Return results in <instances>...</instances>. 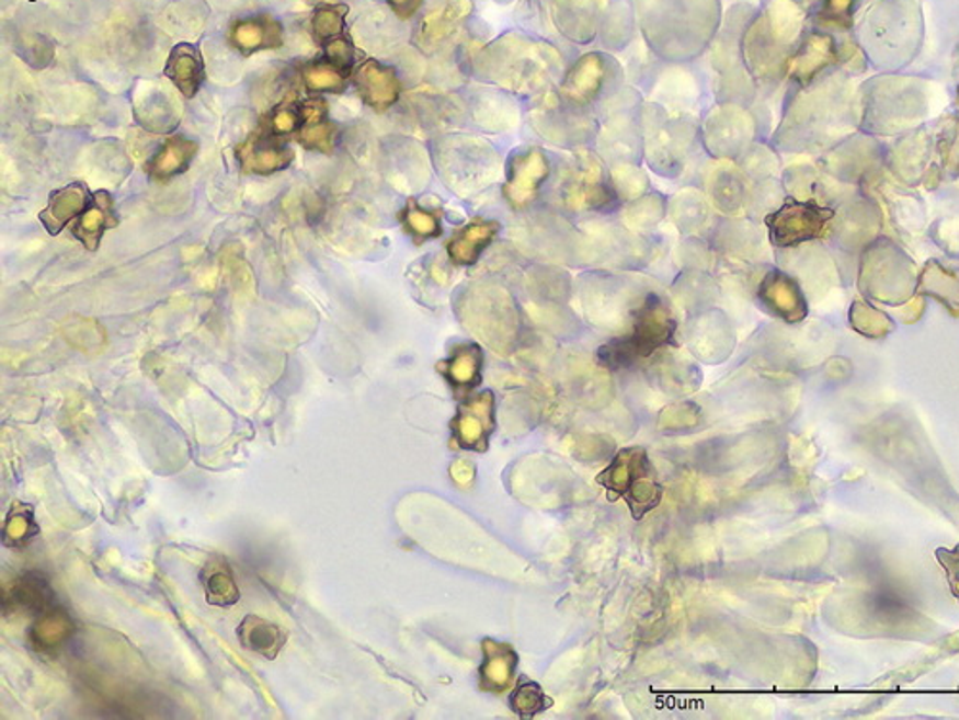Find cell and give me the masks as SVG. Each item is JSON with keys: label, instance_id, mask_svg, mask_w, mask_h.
<instances>
[{"label": "cell", "instance_id": "cell-1", "mask_svg": "<svg viewBox=\"0 0 959 720\" xmlns=\"http://www.w3.org/2000/svg\"><path fill=\"white\" fill-rule=\"evenodd\" d=\"M549 47L522 39L498 41L483 58L486 73L511 89H529L551 73Z\"/></svg>", "mask_w": 959, "mask_h": 720}, {"label": "cell", "instance_id": "cell-2", "mask_svg": "<svg viewBox=\"0 0 959 720\" xmlns=\"http://www.w3.org/2000/svg\"><path fill=\"white\" fill-rule=\"evenodd\" d=\"M675 323L666 304L657 296H649L643 306L637 310L633 333L614 341L601 350V357L606 364L620 367L636 362L637 357L651 356L652 352L662 348L674 334Z\"/></svg>", "mask_w": 959, "mask_h": 720}, {"label": "cell", "instance_id": "cell-3", "mask_svg": "<svg viewBox=\"0 0 959 720\" xmlns=\"http://www.w3.org/2000/svg\"><path fill=\"white\" fill-rule=\"evenodd\" d=\"M835 212L812 202H790L767 217L769 237L775 247H797L820 239Z\"/></svg>", "mask_w": 959, "mask_h": 720}, {"label": "cell", "instance_id": "cell-4", "mask_svg": "<svg viewBox=\"0 0 959 720\" xmlns=\"http://www.w3.org/2000/svg\"><path fill=\"white\" fill-rule=\"evenodd\" d=\"M547 175L549 160L541 150L528 148L514 155L506 171V201L511 202L513 208H526L536 198Z\"/></svg>", "mask_w": 959, "mask_h": 720}, {"label": "cell", "instance_id": "cell-5", "mask_svg": "<svg viewBox=\"0 0 959 720\" xmlns=\"http://www.w3.org/2000/svg\"><path fill=\"white\" fill-rule=\"evenodd\" d=\"M452 428L460 448H488V438L495 428V398L490 390L468 398L453 419Z\"/></svg>", "mask_w": 959, "mask_h": 720}, {"label": "cell", "instance_id": "cell-6", "mask_svg": "<svg viewBox=\"0 0 959 720\" xmlns=\"http://www.w3.org/2000/svg\"><path fill=\"white\" fill-rule=\"evenodd\" d=\"M652 465L641 448L621 449L613 464L598 475V482L616 496L626 498L637 484L652 477Z\"/></svg>", "mask_w": 959, "mask_h": 720}, {"label": "cell", "instance_id": "cell-7", "mask_svg": "<svg viewBox=\"0 0 959 720\" xmlns=\"http://www.w3.org/2000/svg\"><path fill=\"white\" fill-rule=\"evenodd\" d=\"M2 597H4L2 604L8 613H25L38 617L41 613L54 607L56 594L41 574L27 573L4 586Z\"/></svg>", "mask_w": 959, "mask_h": 720}, {"label": "cell", "instance_id": "cell-8", "mask_svg": "<svg viewBox=\"0 0 959 720\" xmlns=\"http://www.w3.org/2000/svg\"><path fill=\"white\" fill-rule=\"evenodd\" d=\"M355 83L363 101L378 112L396 104L401 93V83L396 71L376 60H367L359 66V70L355 71Z\"/></svg>", "mask_w": 959, "mask_h": 720}, {"label": "cell", "instance_id": "cell-9", "mask_svg": "<svg viewBox=\"0 0 959 720\" xmlns=\"http://www.w3.org/2000/svg\"><path fill=\"white\" fill-rule=\"evenodd\" d=\"M238 160L246 173L271 175L284 170L294 160L290 148L273 137H252L238 148Z\"/></svg>", "mask_w": 959, "mask_h": 720}, {"label": "cell", "instance_id": "cell-10", "mask_svg": "<svg viewBox=\"0 0 959 720\" xmlns=\"http://www.w3.org/2000/svg\"><path fill=\"white\" fill-rule=\"evenodd\" d=\"M760 298L775 316L795 323L806 316L804 296L797 283L781 272L767 273L760 285Z\"/></svg>", "mask_w": 959, "mask_h": 720}, {"label": "cell", "instance_id": "cell-11", "mask_svg": "<svg viewBox=\"0 0 959 720\" xmlns=\"http://www.w3.org/2000/svg\"><path fill=\"white\" fill-rule=\"evenodd\" d=\"M135 116L146 132L169 133L179 124L181 110L163 87L146 85L142 96L135 101Z\"/></svg>", "mask_w": 959, "mask_h": 720}, {"label": "cell", "instance_id": "cell-12", "mask_svg": "<svg viewBox=\"0 0 959 720\" xmlns=\"http://www.w3.org/2000/svg\"><path fill=\"white\" fill-rule=\"evenodd\" d=\"M606 66L601 55H583L562 81L564 99L574 104L593 101L605 83Z\"/></svg>", "mask_w": 959, "mask_h": 720}, {"label": "cell", "instance_id": "cell-13", "mask_svg": "<svg viewBox=\"0 0 959 720\" xmlns=\"http://www.w3.org/2000/svg\"><path fill=\"white\" fill-rule=\"evenodd\" d=\"M230 43L242 55H252L265 48H278L283 45V27L275 18H246L232 25Z\"/></svg>", "mask_w": 959, "mask_h": 720}, {"label": "cell", "instance_id": "cell-14", "mask_svg": "<svg viewBox=\"0 0 959 720\" xmlns=\"http://www.w3.org/2000/svg\"><path fill=\"white\" fill-rule=\"evenodd\" d=\"M165 76L171 79V83L176 87V91L183 94L184 99H192L198 93L199 87L206 79L204 71V60L198 53V48L181 43L176 45L171 55H169L168 64H165Z\"/></svg>", "mask_w": 959, "mask_h": 720}, {"label": "cell", "instance_id": "cell-15", "mask_svg": "<svg viewBox=\"0 0 959 720\" xmlns=\"http://www.w3.org/2000/svg\"><path fill=\"white\" fill-rule=\"evenodd\" d=\"M114 227H117L114 201L106 191H99L94 194L89 209H84L83 216L73 227V235H76L77 240H81L84 249L94 252L99 249L104 232L107 229H114Z\"/></svg>", "mask_w": 959, "mask_h": 720}, {"label": "cell", "instance_id": "cell-16", "mask_svg": "<svg viewBox=\"0 0 959 720\" xmlns=\"http://www.w3.org/2000/svg\"><path fill=\"white\" fill-rule=\"evenodd\" d=\"M87 204H89L87 186L73 183V185L64 186L58 193L50 196L48 206L38 216V219L45 225L46 231L50 235H58L69 221H73L77 216L83 214Z\"/></svg>", "mask_w": 959, "mask_h": 720}, {"label": "cell", "instance_id": "cell-17", "mask_svg": "<svg viewBox=\"0 0 959 720\" xmlns=\"http://www.w3.org/2000/svg\"><path fill=\"white\" fill-rule=\"evenodd\" d=\"M483 663L480 666L482 688L488 692H503L513 684L516 671V653L509 643L486 640L482 643Z\"/></svg>", "mask_w": 959, "mask_h": 720}, {"label": "cell", "instance_id": "cell-18", "mask_svg": "<svg viewBox=\"0 0 959 720\" xmlns=\"http://www.w3.org/2000/svg\"><path fill=\"white\" fill-rule=\"evenodd\" d=\"M198 145L184 137H169L148 162V175L156 181H169L189 170Z\"/></svg>", "mask_w": 959, "mask_h": 720}, {"label": "cell", "instance_id": "cell-19", "mask_svg": "<svg viewBox=\"0 0 959 720\" xmlns=\"http://www.w3.org/2000/svg\"><path fill=\"white\" fill-rule=\"evenodd\" d=\"M499 225L495 221H475L460 229L447 244V254L455 264L472 265L482 256L483 250L490 247L498 237Z\"/></svg>", "mask_w": 959, "mask_h": 720}, {"label": "cell", "instance_id": "cell-20", "mask_svg": "<svg viewBox=\"0 0 959 720\" xmlns=\"http://www.w3.org/2000/svg\"><path fill=\"white\" fill-rule=\"evenodd\" d=\"M238 640L242 648L260 653L261 658L273 659L281 653L286 642V632L276 627L275 622L261 619L258 615H248L237 630Z\"/></svg>", "mask_w": 959, "mask_h": 720}, {"label": "cell", "instance_id": "cell-21", "mask_svg": "<svg viewBox=\"0 0 959 720\" xmlns=\"http://www.w3.org/2000/svg\"><path fill=\"white\" fill-rule=\"evenodd\" d=\"M568 206L575 209H591L603 206L608 201V191L601 181V168L595 160H587L578 168L567 188Z\"/></svg>", "mask_w": 959, "mask_h": 720}, {"label": "cell", "instance_id": "cell-22", "mask_svg": "<svg viewBox=\"0 0 959 720\" xmlns=\"http://www.w3.org/2000/svg\"><path fill=\"white\" fill-rule=\"evenodd\" d=\"M483 356L482 350L475 344H467L453 352V356L445 362L444 373L453 388L457 390H472L482 380Z\"/></svg>", "mask_w": 959, "mask_h": 720}, {"label": "cell", "instance_id": "cell-23", "mask_svg": "<svg viewBox=\"0 0 959 720\" xmlns=\"http://www.w3.org/2000/svg\"><path fill=\"white\" fill-rule=\"evenodd\" d=\"M71 635L73 620L60 607H50L48 612L41 613L30 628L31 642L38 650L60 648L61 643L68 642Z\"/></svg>", "mask_w": 959, "mask_h": 720}, {"label": "cell", "instance_id": "cell-24", "mask_svg": "<svg viewBox=\"0 0 959 720\" xmlns=\"http://www.w3.org/2000/svg\"><path fill=\"white\" fill-rule=\"evenodd\" d=\"M202 582H204L207 604L230 607L240 599V590L235 582L232 571H230L229 563L222 558L207 561V565L202 571Z\"/></svg>", "mask_w": 959, "mask_h": 720}, {"label": "cell", "instance_id": "cell-25", "mask_svg": "<svg viewBox=\"0 0 959 720\" xmlns=\"http://www.w3.org/2000/svg\"><path fill=\"white\" fill-rule=\"evenodd\" d=\"M833 60H835V55H833L831 43L827 39L813 37V39L808 41L804 50L790 64V73L798 81H810L815 73H820Z\"/></svg>", "mask_w": 959, "mask_h": 720}, {"label": "cell", "instance_id": "cell-26", "mask_svg": "<svg viewBox=\"0 0 959 720\" xmlns=\"http://www.w3.org/2000/svg\"><path fill=\"white\" fill-rule=\"evenodd\" d=\"M38 535V525L35 523L33 507L27 504H14L8 513L7 523L2 528L4 544L7 546H25Z\"/></svg>", "mask_w": 959, "mask_h": 720}, {"label": "cell", "instance_id": "cell-27", "mask_svg": "<svg viewBox=\"0 0 959 720\" xmlns=\"http://www.w3.org/2000/svg\"><path fill=\"white\" fill-rule=\"evenodd\" d=\"M345 16H347V7L344 4H327V7L315 10L313 18H311L315 39L329 43V41L340 37L344 32Z\"/></svg>", "mask_w": 959, "mask_h": 720}, {"label": "cell", "instance_id": "cell-28", "mask_svg": "<svg viewBox=\"0 0 959 720\" xmlns=\"http://www.w3.org/2000/svg\"><path fill=\"white\" fill-rule=\"evenodd\" d=\"M470 0H449L447 7L437 10L436 14L426 20V32L434 41L444 39L447 33L452 32L455 25L459 24L463 18L470 14Z\"/></svg>", "mask_w": 959, "mask_h": 720}, {"label": "cell", "instance_id": "cell-29", "mask_svg": "<svg viewBox=\"0 0 959 720\" xmlns=\"http://www.w3.org/2000/svg\"><path fill=\"white\" fill-rule=\"evenodd\" d=\"M298 140L307 150H319L330 155L336 145V127L324 119L317 124H304L299 129Z\"/></svg>", "mask_w": 959, "mask_h": 720}, {"label": "cell", "instance_id": "cell-30", "mask_svg": "<svg viewBox=\"0 0 959 720\" xmlns=\"http://www.w3.org/2000/svg\"><path fill=\"white\" fill-rule=\"evenodd\" d=\"M304 81L313 91L338 93L344 89L345 73L334 68L332 64H311L304 70Z\"/></svg>", "mask_w": 959, "mask_h": 720}, {"label": "cell", "instance_id": "cell-31", "mask_svg": "<svg viewBox=\"0 0 959 720\" xmlns=\"http://www.w3.org/2000/svg\"><path fill=\"white\" fill-rule=\"evenodd\" d=\"M547 697L544 689L539 688L534 682H522L516 686L511 697L513 711L518 712L521 717H534L539 711L547 709Z\"/></svg>", "mask_w": 959, "mask_h": 720}, {"label": "cell", "instance_id": "cell-32", "mask_svg": "<svg viewBox=\"0 0 959 720\" xmlns=\"http://www.w3.org/2000/svg\"><path fill=\"white\" fill-rule=\"evenodd\" d=\"M406 227L411 231L414 239L429 240L436 239L442 232L439 219L436 214H432L429 209L419 208V206H409L406 209Z\"/></svg>", "mask_w": 959, "mask_h": 720}, {"label": "cell", "instance_id": "cell-33", "mask_svg": "<svg viewBox=\"0 0 959 720\" xmlns=\"http://www.w3.org/2000/svg\"><path fill=\"white\" fill-rule=\"evenodd\" d=\"M324 55H327L329 64H332L338 70L344 71V73L352 70L353 64H355V48H353L350 39H345L342 35L327 43Z\"/></svg>", "mask_w": 959, "mask_h": 720}, {"label": "cell", "instance_id": "cell-34", "mask_svg": "<svg viewBox=\"0 0 959 720\" xmlns=\"http://www.w3.org/2000/svg\"><path fill=\"white\" fill-rule=\"evenodd\" d=\"M614 183L618 186L620 196L624 194L628 198H639L647 188V179H644L643 173L636 168H629V165L614 171Z\"/></svg>", "mask_w": 959, "mask_h": 720}, {"label": "cell", "instance_id": "cell-35", "mask_svg": "<svg viewBox=\"0 0 959 720\" xmlns=\"http://www.w3.org/2000/svg\"><path fill=\"white\" fill-rule=\"evenodd\" d=\"M100 327L94 321H79V323H69V329L66 331V336L71 344H76L79 348L81 339L84 336V350L99 348L100 341L104 339Z\"/></svg>", "mask_w": 959, "mask_h": 720}, {"label": "cell", "instance_id": "cell-36", "mask_svg": "<svg viewBox=\"0 0 959 720\" xmlns=\"http://www.w3.org/2000/svg\"><path fill=\"white\" fill-rule=\"evenodd\" d=\"M636 217H629V224L637 227H649L654 225L662 217V202L659 198H644V201L636 204Z\"/></svg>", "mask_w": 959, "mask_h": 720}, {"label": "cell", "instance_id": "cell-37", "mask_svg": "<svg viewBox=\"0 0 959 720\" xmlns=\"http://www.w3.org/2000/svg\"><path fill=\"white\" fill-rule=\"evenodd\" d=\"M299 124H304L299 112L292 108H281L271 116L269 127H271L273 135H288V133L298 132Z\"/></svg>", "mask_w": 959, "mask_h": 720}, {"label": "cell", "instance_id": "cell-38", "mask_svg": "<svg viewBox=\"0 0 959 720\" xmlns=\"http://www.w3.org/2000/svg\"><path fill=\"white\" fill-rule=\"evenodd\" d=\"M936 558L943 563L944 571L948 574V582H950L954 596L959 597V546H956L951 551H936Z\"/></svg>", "mask_w": 959, "mask_h": 720}, {"label": "cell", "instance_id": "cell-39", "mask_svg": "<svg viewBox=\"0 0 959 720\" xmlns=\"http://www.w3.org/2000/svg\"><path fill=\"white\" fill-rule=\"evenodd\" d=\"M299 116H301V122H304V124H317V122H322V119L327 117V104H324V101H321V99L304 102L301 108H299Z\"/></svg>", "mask_w": 959, "mask_h": 720}, {"label": "cell", "instance_id": "cell-40", "mask_svg": "<svg viewBox=\"0 0 959 720\" xmlns=\"http://www.w3.org/2000/svg\"><path fill=\"white\" fill-rule=\"evenodd\" d=\"M386 2H388L391 10H393L399 18H403V20L416 14V10L421 9L422 4V0H386Z\"/></svg>", "mask_w": 959, "mask_h": 720}, {"label": "cell", "instance_id": "cell-41", "mask_svg": "<svg viewBox=\"0 0 959 720\" xmlns=\"http://www.w3.org/2000/svg\"><path fill=\"white\" fill-rule=\"evenodd\" d=\"M452 475L455 477V480H459L463 484H467V482L472 480V467L465 464V461H459V464L453 465Z\"/></svg>", "mask_w": 959, "mask_h": 720}, {"label": "cell", "instance_id": "cell-42", "mask_svg": "<svg viewBox=\"0 0 959 720\" xmlns=\"http://www.w3.org/2000/svg\"><path fill=\"white\" fill-rule=\"evenodd\" d=\"M309 2H319V0H309Z\"/></svg>", "mask_w": 959, "mask_h": 720}, {"label": "cell", "instance_id": "cell-43", "mask_svg": "<svg viewBox=\"0 0 959 720\" xmlns=\"http://www.w3.org/2000/svg\"><path fill=\"white\" fill-rule=\"evenodd\" d=\"M958 96H959V87H958Z\"/></svg>", "mask_w": 959, "mask_h": 720}]
</instances>
